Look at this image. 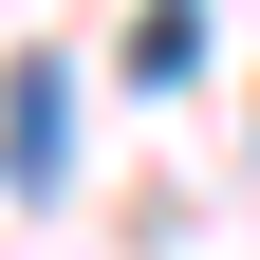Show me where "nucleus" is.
I'll return each instance as SVG.
<instances>
[{
	"mask_svg": "<svg viewBox=\"0 0 260 260\" xmlns=\"http://www.w3.org/2000/svg\"><path fill=\"white\" fill-rule=\"evenodd\" d=\"M56 112H75V75H56V56H19V75H0V186H19V205L56 186Z\"/></svg>",
	"mask_w": 260,
	"mask_h": 260,
	"instance_id": "1",
	"label": "nucleus"
},
{
	"mask_svg": "<svg viewBox=\"0 0 260 260\" xmlns=\"http://www.w3.org/2000/svg\"><path fill=\"white\" fill-rule=\"evenodd\" d=\"M186 56H205V0H149L130 19V75H186Z\"/></svg>",
	"mask_w": 260,
	"mask_h": 260,
	"instance_id": "2",
	"label": "nucleus"
}]
</instances>
